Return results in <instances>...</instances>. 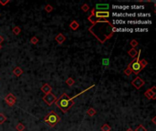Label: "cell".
Masks as SVG:
<instances>
[{"instance_id":"1f68e13d","label":"cell","mask_w":156,"mask_h":131,"mask_svg":"<svg viewBox=\"0 0 156 131\" xmlns=\"http://www.w3.org/2000/svg\"><path fill=\"white\" fill-rule=\"evenodd\" d=\"M1 48H2V46H1V45H0V50H1Z\"/></svg>"},{"instance_id":"9c48e42d","label":"cell","mask_w":156,"mask_h":131,"mask_svg":"<svg viewBox=\"0 0 156 131\" xmlns=\"http://www.w3.org/2000/svg\"><path fill=\"white\" fill-rule=\"evenodd\" d=\"M5 101L6 102V104H7L8 106H10V107H13L14 105L16 104V96H15V95H14V94L9 93V94H7V95L5 96Z\"/></svg>"},{"instance_id":"52a82bcc","label":"cell","mask_w":156,"mask_h":131,"mask_svg":"<svg viewBox=\"0 0 156 131\" xmlns=\"http://www.w3.org/2000/svg\"><path fill=\"white\" fill-rule=\"evenodd\" d=\"M144 84H145L144 80H143L142 78H140V77H136V78L132 81V85L136 89H138V90H139L140 88L143 87L144 86Z\"/></svg>"},{"instance_id":"f1b7e54d","label":"cell","mask_w":156,"mask_h":131,"mask_svg":"<svg viewBox=\"0 0 156 131\" xmlns=\"http://www.w3.org/2000/svg\"><path fill=\"white\" fill-rule=\"evenodd\" d=\"M3 42H4V37L0 35V44L3 43Z\"/></svg>"},{"instance_id":"7a4b0ae2","label":"cell","mask_w":156,"mask_h":131,"mask_svg":"<svg viewBox=\"0 0 156 131\" xmlns=\"http://www.w3.org/2000/svg\"><path fill=\"white\" fill-rule=\"evenodd\" d=\"M94 87H95V85H92L91 87H88L87 89H85L84 91H82V92H80V93L76 95V96H72V97H69L66 93H63L59 97H58V98H57L55 104L58 106V108H59L62 112L67 113L70 108H71L72 106L74 105V101H73V100H74L75 97H77V96H79V95H81V94H83L84 92H86V91H88L89 89H90V88Z\"/></svg>"},{"instance_id":"30bf717a","label":"cell","mask_w":156,"mask_h":131,"mask_svg":"<svg viewBox=\"0 0 156 131\" xmlns=\"http://www.w3.org/2000/svg\"><path fill=\"white\" fill-rule=\"evenodd\" d=\"M110 8L109 4H97L96 5V11H108Z\"/></svg>"},{"instance_id":"3957f363","label":"cell","mask_w":156,"mask_h":131,"mask_svg":"<svg viewBox=\"0 0 156 131\" xmlns=\"http://www.w3.org/2000/svg\"><path fill=\"white\" fill-rule=\"evenodd\" d=\"M141 52H142V50L138 51L137 56L131 62L130 64L128 65V67H126L124 69V71H123V73H124L126 76H128V77L132 75V73H134L135 75H138L142 70L145 68V67L147 66V64H148V62L146 61L145 59L140 58Z\"/></svg>"},{"instance_id":"484cf974","label":"cell","mask_w":156,"mask_h":131,"mask_svg":"<svg viewBox=\"0 0 156 131\" xmlns=\"http://www.w3.org/2000/svg\"><path fill=\"white\" fill-rule=\"evenodd\" d=\"M135 131H147V130H146V129L143 125H139V126L137 127V129H135Z\"/></svg>"},{"instance_id":"44dd1931","label":"cell","mask_w":156,"mask_h":131,"mask_svg":"<svg viewBox=\"0 0 156 131\" xmlns=\"http://www.w3.org/2000/svg\"><path fill=\"white\" fill-rule=\"evenodd\" d=\"M6 120V117H5L4 114H2V113H0V125L1 124H3L5 121Z\"/></svg>"},{"instance_id":"8992f818","label":"cell","mask_w":156,"mask_h":131,"mask_svg":"<svg viewBox=\"0 0 156 131\" xmlns=\"http://www.w3.org/2000/svg\"><path fill=\"white\" fill-rule=\"evenodd\" d=\"M94 16L96 18V22L99 20H101L102 18H108L110 16V12L109 11H94ZM95 22V23H96Z\"/></svg>"},{"instance_id":"6da1fadb","label":"cell","mask_w":156,"mask_h":131,"mask_svg":"<svg viewBox=\"0 0 156 131\" xmlns=\"http://www.w3.org/2000/svg\"><path fill=\"white\" fill-rule=\"evenodd\" d=\"M90 33H91L101 44L112 38L114 33L113 25L107 20H100L92 24L89 28Z\"/></svg>"},{"instance_id":"8fae6325","label":"cell","mask_w":156,"mask_h":131,"mask_svg":"<svg viewBox=\"0 0 156 131\" xmlns=\"http://www.w3.org/2000/svg\"><path fill=\"white\" fill-rule=\"evenodd\" d=\"M55 39H56V41L59 44V45H62V44L65 42V40H66V37H65L62 33H59V34L57 35V37H56Z\"/></svg>"},{"instance_id":"5bb4252c","label":"cell","mask_w":156,"mask_h":131,"mask_svg":"<svg viewBox=\"0 0 156 131\" xmlns=\"http://www.w3.org/2000/svg\"><path fill=\"white\" fill-rule=\"evenodd\" d=\"M13 74L16 76V77H20V76L23 74V70L21 69V67H15V68H14Z\"/></svg>"},{"instance_id":"4fadbf2b","label":"cell","mask_w":156,"mask_h":131,"mask_svg":"<svg viewBox=\"0 0 156 131\" xmlns=\"http://www.w3.org/2000/svg\"><path fill=\"white\" fill-rule=\"evenodd\" d=\"M69 27H70V29H72L73 31H76L77 29H79V24L76 21V20H73V21L69 24Z\"/></svg>"},{"instance_id":"ffe728a7","label":"cell","mask_w":156,"mask_h":131,"mask_svg":"<svg viewBox=\"0 0 156 131\" xmlns=\"http://www.w3.org/2000/svg\"><path fill=\"white\" fill-rule=\"evenodd\" d=\"M111 126H109L108 124H104L103 126L101 127V130L102 131H111Z\"/></svg>"},{"instance_id":"277c9868","label":"cell","mask_w":156,"mask_h":131,"mask_svg":"<svg viewBox=\"0 0 156 131\" xmlns=\"http://www.w3.org/2000/svg\"><path fill=\"white\" fill-rule=\"evenodd\" d=\"M44 121H45V123L48 124L50 128H54V127L60 121V117H59L55 111H50V112L45 117Z\"/></svg>"},{"instance_id":"4dcf8cb0","label":"cell","mask_w":156,"mask_h":131,"mask_svg":"<svg viewBox=\"0 0 156 131\" xmlns=\"http://www.w3.org/2000/svg\"><path fill=\"white\" fill-rule=\"evenodd\" d=\"M126 131H133V130H132V129H127V130H126Z\"/></svg>"},{"instance_id":"7402d4cb","label":"cell","mask_w":156,"mask_h":131,"mask_svg":"<svg viewBox=\"0 0 156 131\" xmlns=\"http://www.w3.org/2000/svg\"><path fill=\"white\" fill-rule=\"evenodd\" d=\"M30 43L33 44V45H37L38 43V38L37 37H33V38L30 39Z\"/></svg>"},{"instance_id":"e0dca14e","label":"cell","mask_w":156,"mask_h":131,"mask_svg":"<svg viewBox=\"0 0 156 131\" xmlns=\"http://www.w3.org/2000/svg\"><path fill=\"white\" fill-rule=\"evenodd\" d=\"M12 31H13V33L15 34V35L17 36L18 34H20V32H21V28H20L19 27H14Z\"/></svg>"},{"instance_id":"2e32d148","label":"cell","mask_w":156,"mask_h":131,"mask_svg":"<svg viewBox=\"0 0 156 131\" xmlns=\"http://www.w3.org/2000/svg\"><path fill=\"white\" fill-rule=\"evenodd\" d=\"M87 115L90 116V117H93V116L96 115V110L93 108V107H90L89 109L87 110Z\"/></svg>"},{"instance_id":"d6986e66","label":"cell","mask_w":156,"mask_h":131,"mask_svg":"<svg viewBox=\"0 0 156 131\" xmlns=\"http://www.w3.org/2000/svg\"><path fill=\"white\" fill-rule=\"evenodd\" d=\"M16 129L17 131H24V129H25V126L23 125L22 123H18L17 125H16Z\"/></svg>"},{"instance_id":"5b68a950","label":"cell","mask_w":156,"mask_h":131,"mask_svg":"<svg viewBox=\"0 0 156 131\" xmlns=\"http://www.w3.org/2000/svg\"><path fill=\"white\" fill-rule=\"evenodd\" d=\"M42 99L48 106H52L56 102V100H57V97H56V96L53 93H48L43 96Z\"/></svg>"},{"instance_id":"4316f807","label":"cell","mask_w":156,"mask_h":131,"mask_svg":"<svg viewBox=\"0 0 156 131\" xmlns=\"http://www.w3.org/2000/svg\"><path fill=\"white\" fill-rule=\"evenodd\" d=\"M8 3H9V0H5V1H1V0H0V4L2 5H5L6 4H8Z\"/></svg>"},{"instance_id":"7c38bea8","label":"cell","mask_w":156,"mask_h":131,"mask_svg":"<svg viewBox=\"0 0 156 131\" xmlns=\"http://www.w3.org/2000/svg\"><path fill=\"white\" fill-rule=\"evenodd\" d=\"M41 91H42L43 93H45L46 95H47V94H48V93H51L52 87H51L48 83H46V84H44V85L42 86V87H41Z\"/></svg>"},{"instance_id":"d4e9b609","label":"cell","mask_w":156,"mask_h":131,"mask_svg":"<svg viewBox=\"0 0 156 131\" xmlns=\"http://www.w3.org/2000/svg\"><path fill=\"white\" fill-rule=\"evenodd\" d=\"M53 10V7L52 6H51L50 5H46V6H45V11H47V12H48V13H50L51 11Z\"/></svg>"},{"instance_id":"ac0fdd59","label":"cell","mask_w":156,"mask_h":131,"mask_svg":"<svg viewBox=\"0 0 156 131\" xmlns=\"http://www.w3.org/2000/svg\"><path fill=\"white\" fill-rule=\"evenodd\" d=\"M66 84L68 85V86H73L75 84V80L73 79V78H69L68 79L66 80Z\"/></svg>"},{"instance_id":"ba28073f","label":"cell","mask_w":156,"mask_h":131,"mask_svg":"<svg viewBox=\"0 0 156 131\" xmlns=\"http://www.w3.org/2000/svg\"><path fill=\"white\" fill-rule=\"evenodd\" d=\"M156 87H153L149 88L144 92V96L146 98L148 99H155L156 98V92H155Z\"/></svg>"},{"instance_id":"603a6c76","label":"cell","mask_w":156,"mask_h":131,"mask_svg":"<svg viewBox=\"0 0 156 131\" xmlns=\"http://www.w3.org/2000/svg\"><path fill=\"white\" fill-rule=\"evenodd\" d=\"M81 9H82V11L87 12V11H89V9H90V6H89L88 4H83V5H81Z\"/></svg>"},{"instance_id":"9a60e30c","label":"cell","mask_w":156,"mask_h":131,"mask_svg":"<svg viewBox=\"0 0 156 131\" xmlns=\"http://www.w3.org/2000/svg\"><path fill=\"white\" fill-rule=\"evenodd\" d=\"M128 54H129V56H132V57H136L138 54V51L136 50L135 48H132V49H130V50L128 51Z\"/></svg>"},{"instance_id":"f546056e","label":"cell","mask_w":156,"mask_h":131,"mask_svg":"<svg viewBox=\"0 0 156 131\" xmlns=\"http://www.w3.org/2000/svg\"><path fill=\"white\" fill-rule=\"evenodd\" d=\"M152 121H153V123L154 124H156V121H155V118H154L153 119H152Z\"/></svg>"},{"instance_id":"cb8c5ba5","label":"cell","mask_w":156,"mask_h":131,"mask_svg":"<svg viewBox=\"0 0 156 131\" xmlns=\"http://www.w3.org/2000/svg\"><path fill=\"white\" fill-rule=\"evenodd\" d=\"M130 45H132V48H135L138 45H139V44H138V42L136 40H135V39H132V40L130 42Z\"/></svg>"},{"instance_id":"83f0119b","label":"cell","mask_w":156,"mask_h":131,"mask_svg":"<svg viewBox=\"0 0 156 131\" xmlns=\"http://www.w3.org/2000/svg\"><path fill=\"white\" fill-rule=\"evenodd\" d=\"M102 62H103V65L104 66H107L109 63V59L108 58H104L103 60H102Z\"/></svg>"}]
</instances>
